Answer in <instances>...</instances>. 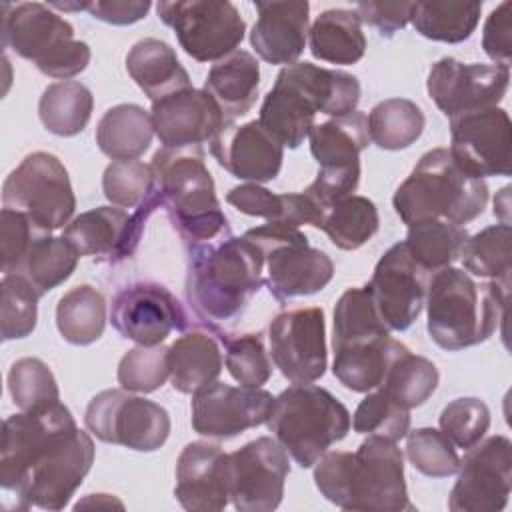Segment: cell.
Listing matches in <instances>:
<instances>
[{
    "label": "cell",
    "mask_w": 512,
    "mask_h": 512,
    "mask_svg": "<svg viewBox=\"0 0 512 512\" xmlns=\"http://www.w3.org/2000/svg\"><path fill=\"white\" fill-rule=\"evenodd\" d=\"M226 202L238 212L264 218L266 222H288V192L276 194L262 184L246 182L230 188Z\"/></svg>",
    "instance_id": "db71d44e"
},
{
    "label": "cell",
    "mask_w": 512,
    "mask_h": 512,
    "mask_svg": "<svg viewBox=\"0 0 512 512\" xmlns=\"http://www.w3.org/2000/svg\"><path fill=\"white\" fill-rule=\"evenodd\" d=\"M126 72L150 102L192 88L190 76L180 64L176 50L160 38H142L132 44L126 54Z\"/></svg>",
    "instance_id": "4316f807"
},
{
    "label": "cell",
    "mask_w": 512,
    "mask_h": 512,
    "mask_svg": "<svg viewBox=\"0 0 512 512\" xmlns=\"http://www.w3.org/2000/svg\"><path fill=\"white\" fill-rule=\"evenodd\" d=\"M154 136L152 116L138 104H116L96 124V144L112 160H136Z\"/></svg>",
    "instance_id": "d6a6232c"
},
{
    "label": "cell",
    "mask_w": 512,
    "mask_h": 512,
    "mask_svg": "<svg viewBox=\"0 0 512 512\" xmlns=\"http://www.w3.org/2000/svg\"><path fill=\"white\" fill-rule=\"evenodd\" d=\"M274 396L262 388L210 382L192 394V428L206 438H234L250 428L266 424Z\"/></svg>",
    "instance_id": "7402d4cb"
},
{
    "label": "cell",
    "mask_w": 512,
    "mask_h": 512,
    "mask_svg": "<svg viewBox=\"0 0 512 512\" xmlns=\"http://www.w3.org/2000/svg\"><path fill=\"white\" fill-rule=\"evenodd\" d=\"M0 34L4 48L58 82L84 72L92 58L90 46L74 38V26L48 4L4 2Z\"/></svg>",
    "instance_id": "9c48e42d"
},
{
    "label": "cell",
    "mask_w": 512,
    "mask_h": 512,
    "mask_svg": "<svg viewBox=\"0 0 512 512\" xmlns=\"http://www.w3.org/2000/svg\"><path fill=\"white\" fill-rule=\"evenodd\" d=\"M430 274L412 258L404 242L392 244L376 262L366 284L390 332L408 330L420 316Z\"/></svg>",
    "instance_id": "44dd1931"
},
{
    "label": "cell",
    "mask_w": 512,
    "mask_h": 512,
    "mask_svg": "<svg viewBox=\"0 0 512 512\" xmlns=\"http://www.w3.org/2000/svg\"><path fill=\"white\" fill-rule=\"evenodd\" d=\"M8 392L20 410L60 402V388L50 366L34 356L18 358L8 370Z\"/></svg>",
    "instance_id": "f6af8a7d"
},
{
    "label": "cell",
    "mask_w": 512,
    "mask_h": 512,
    "mask_svg": "<svg viewBox=\"0 0 512 512\" xmlns=\"http://www.w3.org/2000/svg\"><path fill=\"white\" fill-rule=\"evenodd\" d=\"M406 348V344L392 336L338 348L334 350L332 374L352 392H370L382 384L390 364Z\"/></svg>",
    "instance_id": "4dcf8cb0"
},
{
    "label": "cell",
    "mask_w": 512,
    "mask_h": 512,
    "mask_svg": "<svg viewBox=\"0 0 512 512\" xmlns=\"http://www.w3.org/2000/svg\"><path fill=\"white\" fill-rule=\"evenodd\" d=\"M50 232L42 230L36 222H32L26 214L2 208L0 214V256H2V272L12 274L20 268L28 250L34 242Z\"/></svg>",
    "instance_id": "f5cc1de1"
},
{
    "label": "cell",
    "mask_w": 512,
    "mask_h": 512,
    "mask_svg": "<svg viewBox=\"0 0 512 512\" xmlns=\"http://www.w3.org/2000/svg\"><path fill=\"white\" fill-rule=\"evenodd\" d=\"M270 358L292 384L320 380L328 366L326 320L320 306H302L276 314L268 326Z\"/></svg>",
    "instance_id": "9a60e30c"
},
{
    "label": "cell",
    "mask_w": 512,
    "mask_h": 512,
    "mask_svg": "<svg viewBox=\"0 0 512 512\" xmlns=\"http://www.w3.org/2000/svg\"><path fill=\"white\" fill-rule=\"evenodd\" d=\"M360 182V164L342 168H320L314 182L304 188L326 212L340 200L354 194Z\"/></svg>",
    "instance_id": "11a10c76"
},
{
    "label": "cell",
    "mask_w": 512,
    "mask_h": 512,
    "mask_svg": "<svg viewBox=\"0 0 512 512\" xmlns=\"http://www.w3.org/2000/svg\"><path fill=\"white\" fill-rule=\"evenodd\" d=\"M510 2L498 4L486 18L482 30V48L486 56L500 66L510 68L512 60V38H510Z\"/></svg>",
    "instance_id": "9f6ffc18"
},
{
    "label": "cell",
    "mask_w": 512,
    "mask_h": 512,
    "mask_svg": "<svg viewBox=\"0 0 512 512\" xmlns=\"http://www.w3.org/2000/svg\"><path fill=\"white\" fill-rule=\"evenodd\" d=\"M480 14L482 2H412L408 22L428 40L458 44L472 36Z\"/></svg>",
    "instance_id": "d590c367"
},
{
    "label": "cell",
    "mask_w": 512,
    "mask_h": 512,
    "mask_svg": "<svg viewBox=\"0 0 512 512\" xmlns=\"http://www.w3.org/2000/svg\"><path fill=\"white\" fill-rule=\"evenodd\" d=\"M264 258V284L268 292L286 302L324 290L334 276L332 258L308 244L306 234L290 224L266 222L242 234Z\"/></svg>",
    "instance_id": "30bf717a"
},
{
    "label": "cell",
    "mask_w": 512,
    "mask_h": 512,
    "mask_svg": "<svg viewBox=\"0 0 512 512\" xmlns=\"http://www.w3.org/2000/svg\"><path fill=\"white\" fill-rule=\"evenodd\" d=\"M0 336L20 340L34 332L40 294L20 274H2L0 280Z\"/></svg>",
    "instance_id": "ee69618b"
},
{
    "label": "cell",
    "mask_w": 512,
    "mask_h": 512,
    "mask_svg": "<svg viewBox=\"0 0 512 512\" xmlns=\"http://www.w3.org/2000/svg\"><path fill=\"white\" fill-rule=\"evenodd\" d=\"M438 424L456 448L468 450L486 436L490 428V410L486 402L476 396L454 398L442 408Z\"/></svg>",
    "instance_id": "816d5d0a"
},
{
    "label": "cell",
    "mask_w": 512,
    "mask_h": 512,
    "mask_svg": "<svg viewBox=\"0 0 512 512\" xmlns=\"http://www.w3.org/2000/svg\"><path fill=\"white\" fill-rule=\"evenodd\" d=\"M118 506V508H124V504L120 502V500H116V498H112L110 494H88L84 500H80L78 504H76V508H80V506Z\"/></svg>",
    "instance_id": "91938a15"
},
{
    "label": "cell",
    "mask_w": 512,
    "mask_h": 512,
    "mask_svg": "<svg viewBox=\"0 0 512 512\" xmlns=\"http://www.w3.org/2000/svg\"><path fill=\"white\" fill-rule=\"evenodd\" d=\"M308 46L316 60L350 66L364 58L366 36L358 14L348 8H328L308 28Z\"/></svg>",
    "instance_id": "f546056e"
},
{
    "label": "cell",
    "mask_w": 512,
    "mask_h": 512,
    "mask_svg": "<svg viewBox=\"0 0 512 512\" xmlns=\"http://www.w3.org/2000/svg\"><path fill=\"white\" fill-rule=\"evenodd\" d=\"M222 362L220 344L210 332H184L168 346L172 388L180 394H194L220 376Z\"/></svg>",
    "instance_id": "f1b7e54d"
},
{
    "label": "cell",
    "mask_w": 512,
    "mask_h": 512,
    "mask_svg": "<svg viewBox=\"0 0 512 512\" xmlns=\"http://www.w3.org/2000/svg\"><path fill=\"white\" fill-rule=\"evenodd\" d=\"M380 228V216L376 204L366 198L352 194L336 202L324 216L320 230L340 250H358L364 246Z\"/></svg>",
    "instance_id": "60d3db41"
},
{
    "label": "cell",
    "mask_w": 512,
    "mask_h": 512,
    "mask_svg": "<svg viewBox=\"0 0 512 512\" xmlns=\"http://www.w3.org/2000/svg\"><path fill=\"white\" fill-rule=\"evenodd\" d=\"M118 384L128 392L150 394L164 386L170 378L168 348L162 344L130 348L118 362L116 370Z\"/></svg>",
    "instance_id": "681fc988"
},
{
    "label": "cell",
    "mask_w": 512,
    "mask_h": 512,
    "mask_svg": "<svg viewBox=\"0 0 512 512\" xmlns=\"http://www.w3.org/2000/svg\"><path fill=\"white\" fill-rule=\"evenodd\" d=\"M258 12L250 30V44L268 64L290 66L306 48L310 4L306 0L254 2Z\"/></svg>",
    "instance_id": "484cf974"
},
{
    "label": "cell",
    "mask_w": 512,
    "mask_h": 512,
    "mask_svg": "<svg viewBox=\"0 0 512 512\" xmlns=\"http://www.w3.org/2000/svg\"><path fill=\"white\" fill-rule=\"evenodd\" d=\"M92 436L76 426L70 408L54 402L20 410L2 422L0 486L14 508L62 510L94 464Z\"/></svg>",
    "instance_id": "6da1fadb"
},
{
    "label": "cell",
    "mask_w": 512,
    "mask_h": 512,
    "mask_svg": "<svg viewBox=\"0 0 512 512\" xmlns=\"http://www.w3.org/2000/svg\"><path fill=\"white\" fill-rule=\"evenodd\" d=\"M510 224H492L468 236L460 258L470 276L484 280H510Z\"/></svg>",
    "instance_id": "7bdbcfd3"
},
{
    "label": "cell",
    "mask_w": 512,
    "mask_h": 512,
    "mask_svg": "<svg viewBox=\"0 0 512 512\" xmlns=\"http://www.w3.org/2000/svg\"><path fill=\"white\" fill-rule=\"evenodd\" d=\"M468 238L464 226L446 220H422L408 226L406 248L412 258L428 272L452 266L460 258V250Z\"/></svg>",
    "instance_id": "ab89813d"
},
{
    "label": "cell",
    "mask_w": 512,
    "mask_h": 512,
    "mask_svg": "<svg viewBox=\"0 0 512 512\" xmlns=\"http://www.w3.org/2000/svg\"><path fill=\"white\" fill-rule=\"evenodd\" d=\"M508 192H510V188H508V186H504V188L500 190V198H508ZM506 202H508V200H506ZM500 210H504V212H506V210H508V204H502V206H500V202H496V200H494V214H496V212H500Z\"/></svg>",
    "instance_id": "94428289"
},
{
    "label": "cell",
    "mask_w": 512,
    "mask_h": 512,
    "mask_svg": "<svg viewBox=\"0 0 512 512\" xmlns=\"http://www.w3.org/2000/svg\"><path fill=\"white\" fill-rule=\"evenodd\" d=\"M94 96L90 88L78 80H60L44 88L38 100V116L42 126L56 136H76L90 122Z\"/></svg>",
    "instance_id": "836d02e7"
},
{
    "label": "cell",
    "mask_w": 512,
    "mask_h": 512,
    "mask_svg": "<svg viewBox=\"0 0 512 512\" xmlns=\"http://www.w3.org/2000/svg\"><path fill=\"white\" fill-rule=\"evenodd\" d=\"M158 18L170 26L180 48L198 62H218L236 52L246 34L240 10L228 0H164Z\"/></svg>",
    "instance_id": "4fadbf2b"
},
{
    "label": "cell",
    "mask_w": 512,
    "mask_h": 512,
    "mask_svg": "<svg viewBox=\"0 0 512 512\" xmlns=\"http://www.w3.org/2000/svg\"><path fill=\"white\" fill-rule=\"evenodd\" d=\"M360 102L354 74L312 62L284 66L260 106V124L284 146L298 148L314 126L316 114L344 116Z\"/></svg>",
    "instance_id": "277c9868"
},
{
    "label": "cell",
    "mask_w": 512,
    "mask_h": 512,
    "mask_svg": "<svg viewBox=\"0 0 512 512\" xmlns=\"http://www.w3.org/2000/svg\"><path fill=\"white\" fill-rule=\"evenodd\" d=\"M80 254L64 236H42L28 250L20 268L12 274L24 276L32 288L44 296L66 282L78 266Z\"/></svg>",
    "instance_id": "f35d334b"
},
{
    "label": "cell",
    "mask_w": 512,
    "mask_h": 512,
    "mask_svg": "<svg viewBox=\"0 0 512 512\" xmlns=\"http://www.w3.org/2000/svg\"><path fill=\"white\" fill-rule=\"evenodd\" d=\"M290 474L288 452L276 438L260 436L228 454L230 502L240 512H272L280 506Z\"/></svg>",
    "instance_id": "2e32d148"
},
{
    "label": "cell",
    "mask_w": 512,
    "mask_h": 512,
    "mask_svg": "<svg viewBox=\"0 0 512 512\" xmlns=\"http://www.w3.org/2000/svg\"><path fill=\"white\" fill-rule=\"evenodd\" d=\"M174 496L190 512L224 510L230 502L228 454L212 442H188L176 460Z\"/></svg>",
    "instance_id": "d4e9b609"
},
{
    "label": "cell",
    "mask_w": 512,
    "mask_h": 512,
    "mask_svg": "<svg viewBox=\"0 0 512 512\" xmlns=\"http://www.w3.org/2000/svg\"><path fill=\"white\" fill-rule=\"evenodd\" d=\"M508 286L510 280L476 282L454 266L432 272L424 302L432 342L448 352L486 342L504 320Z\"/></svg>",
    "instance_id": "5b68a950"
},
{
    "label": "cell",
    "mask_w": 512,
    "mask_h": 512,
    "mask_svg": "<svg viewBox=\"0 0 512 512\" xmlns=\"http://www.w3.org/2000/svg\"><path fill=\"white\" fill-rule=\"evenodd\" d=\"M150 6L152 4L148 0H96L86 2V12L106 24L128 26L142 20Z\"/></svg>",
    "instance_id": "680465c9"
},
{
    "label": "cell",
    "mask_w": 512,
    "mask_h": 512,
    "mask_svg": "<svg viewBox=\"0 0 512 512\" xmlns=\"http://www.w3.org/2000/svg\"><path fill=\"white\" fill-rule=\"evenodd\" d=\"M314 484L342 510H414L404 480V454L384 436L368 434L356 452H324L314 464Z\"/></svg>",
    "instance_id": "7a4b0ae2"
},
{
    "label": "cell",
    "mask_w": 512,
    "mask_h": 512,
    "mask_svg": "<svg viewBox=\"0 0 512 512\" xmlns=\"http://www.w3.org/2000/svg\"><path fill=\"white\" fill-rule=\"evenodd\" d=\"M150 116L154 134L168 148L202 146L228 124L204 88H186L152 102Z\"/></svg>",
    "instance_id": "cb8c5ba5"
},
{
    "label": "cell",
    "mask_w": 512,
    "mask_h": 512,
    "mask_svg": "<svg viewBox=\"0 0 512 512\" xmlns=\"http://www.w3.org/2000/svg\"><path fill=\"white\" fill-rule=\"evenodd\" d=\"M56 328L66 342L76 346L100 340L106 328V300L102 292L90 284L64 292L56 304Z\"/></svg>",
    "instance_id": "e575fe53"
},
{
    "label": "cell",
    "mask_w": 512,
    "mask_h": 512,
    "mask_svg": "<svg viewBox=\"0 0 512 512\" xmlns=\"http://www.w3.org/2000/svg\"><path fill=\"white\" fill-rule=\"evenodd\" d=\"M150 166L160 206L186 248L232 234L216 198V186L206 168L202 146H162L154 152Z\"/></svg>",
    "instance_id": "8992f818"
},
{
    "label": "cell",
    "mask_w": 512,
    "mask_h": 512,
    "mask_svg": "<svg viewBox=\"0 0 512 512\" xmlns=\"http://www.w3.org/2000/svg\"><path fill=\"white\" fill-rule=\"evenodd\" d=\"M210 154L234 178L264 184L280 174L284 146L260 124H226L212 140Z\"/></svg>",
    "instance_id": "603a6c76"
},
{
    "label": "cell",
    "mask_w": 512,
    "mask_h": 512,
    "mask_svg": "<svg viewBox=\"0 0 512 512\" xmlns=\"http://www.w3.org/2000/svg\"><path fill=\"white\" fill-rule=\"evenodd\" d=\"M204 90L216 100L228 124L250 112L260 92V64L246 52L236 50L212 64Z\"/></svg>",
    "instance_id": "83f0119b"
},
{
    "label": "cell",
    "mask_w": 512,
    "mask_h": 512,
    "mask_svg": "<svg viewBox=\"0 0 512 512\" xmlns=\"http://www.w3.org/2000/svg\"><path fill=\"white\" fill-rule=\"evenodd\" d=\"M510 84V68L500 64L460 62L452 56L436 60L428 72L426 90L448 118L492 108L502 102Z\"/></svg>",
    "instance_id": "e0dca14e"
},
{
    "label": "cell",
    "mask_w": 512,
    "mask_h": 512,
    "mask_svg": "<svg viewBox=\"0 0 512 512\" xmlns=\"http://www.w3.org/2000/svg\"><path fill=\"white\" fill-rule=\"evenodd\" d=\"M264 284V258L244 236L188 246L186 298L198 320L220 332L248 308Z\"/></svg>",
    "instance_id": "3957f363"
},
{
    "label": "cell",
    "mask_w": 512,
    "mask_h": 512,
    "mask_svg": "<svg viewBox=\"0 0 512 512\" xmlns=\"http://www.w3.org/2000/svg\"><path fill=\"white\" fill-rule=\"evenodd\" d=\"M84 424L92 436L136 452H154L170 436V414L154 400L124 388L98 392L86 406Z\"/></svg>",
    "instance_id": "7c38bea8"
},
{
    "label": "cell",
    "mask_w": 512,
    "mask_h": 512,
    "mask_svg": "<svg viewBox=\"0 0 512 512\" xmlns=\"http://www.w3.org/2000/svg\"><path fill=\"white\" fill-rule=\"evenodd\" d=\"M488 204V186L468 174L448 148H432L416 162L392 196L394 212L410 226L422 220H446L464 226Z\"/></svg>",
    "instance_id": "52a82bcc"
},
{
    "label": "cell",
    "mask_w": 512,
    "mask_h": 512,
    "mask_svg": "<svg viewBox=\"0 0 512 512\" xmlns=\"http://www.w3.org/2000/svg\"><path fill=\"white\" fill-rule=\"evenodd\" d=\"M102 192L112 206L136 210L156 192L152 166L142 160H112L102 174Z\"/></svg>",
    "instance_id": "bcb514c9"
},
{
    "label": "cell",
    "mask_w": 512,
    "mask_h": 512,
    "mask_svg": "<svg viewBox=\"0 0 512 512\" xmlns=\"http://www.w3.org/2000/svg\"><path fill=\"white\" fill-rule=\"evenodd\" d=\"M110 322L122 338L142 346H156L172 330H184L188 326V314L166 286L134 282L114 296Z\"/></svg>",
    "instance_id": "ffe728a7"
},
{
    "label": "cell",
    "mask_w": 512,
    "mask_h": 512,
    "mask_svg": "<svg viewBox=\"0 0 512 512\" xmlns=\"http://www.w3.org/2000/svg\"><path fill=\"white\" fill-rule=\"evenodd\" d=\"M366 118L370 142L382 150L410 148L426 126L422 108L408 98H386L378 102Z\"/></svg>",
    "instance_id": "74e56055"
},
{
    "label": "cell",
    "mask_w": 512,
    "mask_h": 512,
    "mask_svg": "<svg viewBox=\"0 0 512 512\" xmlns=\"http://www.w3.org/2000/svg\"><path fill=\"white\" fill-rule=\"evenodd\" d=\"M512 122L504 108L492 106L450 118V154L472 176H510Z\"/></svg>",
    "instance_id": "ac0fdd59"
},
{
    "label": "cell",
    "mask_w": 512,
    "mask_h": 512,
    "mask_svg": "<svg viewBox=\"0 0 512 512\" xmlns=\"http://www.w3.org/2000/svg\"><path fill=\"white\" fill-rule=\"evenodd\" d=\"M310 152L320 168H342L360 164V152L368 148V118L354 110L310 128Z\"/></svg>",
    "instance_id": "1f68e13d"
},
{
    "label": "cell",
    "mask_w": 512,
    "mask_h": 512,
    "mask_svg": "<svg viewBox=\"0 0 512 512\" xmlns=\"http://www.w3.org/2000/svg\"><path fill=\"white\" fill-rule=\"evenodd\" d=\"M158 206V192H154L132 214L118 206H98L72 218L64 226L62 236L80 256L116 262L128 258L136 250L144 224Z\"/></svg>",
    "instance_id": "d6986e66"
},
{
    "label": "cell",
    "mask_w": 512,
    "mask_h": 512,
    "mask_svg": "<svg viewBox=\"0 0 512 512\" xmlns=\"http://www.w3.org/2000/svg\"><path fill=\"white\" fill-rule=\"evenodd\" d=\"M352 428L358 434H376L388 440H402L410 430V410L398 404L384 390L374 388L354 410Z\"/></svg>",
    "instance_id": "7dc6e473"
},
{
    "label": "cell",
    "mask_w": 512,
    "mask_h": 512,
    "mask_svg": "<svg viewBox=\"0 0 512 512\" xmlns=\"http://www.w3.org/2000/svg\"><path fill=\"white\" fill-rule=\"evenodd\" d=\"M266 426L300 468H312L330 446L346 438L352 418L326 388L292 384L274 398Z\"/></svg>",
    "instance_id": "ba28073f"
},
{
    "label": "cell",
    "mask_w": 512,
    "mask_h": 512,
    "mask_svg": "<svg viewBox=\"0 0 512 512\" xmlns=\"http://www.w3.org/2000/svg\"><path fill=\"white\" fill-rule=\"evenodd\" d=\"M438 380L440 374L436 364L424 356L412 354V350L406 348L394 358L378 388L404 408L412 410L422 406L436 392Z\"/></svg>",
    "instance_id": "b9f144b4"
},
{
    "label": "cell",
    "mask_w": 512,
    "mask_h": 512,
    "mask_svg": "<svg viewBox=\"0 0 512 512\" xmlns=\"http://www.w3.org/2000/svg\"><path fill=\"white\" fill-rule=\"evenodd\" d=\"M390 336L368 286H356L342 292L334 306L332 350Z\"/></svg>",
    "instance_id": "8d00e7d4"
},
{
    "label": "cell",
    "mask_w": 512,
    "mask_h": 512,
    "mask_svg": "<svg viewBox=\"0 0 512 512\" xmlns=\"http://www.w3.org/2000/svg\"><path fill=\"white\" fill-rule=\"evenodd\" d=\"M226 346V368L246 388H262L272 376V358L260 334L246 332L222 338Z\"/></svg>",
    "instance_id": "f907efd6"
},
{
    "label": "cell",
    "mask_w": 512,
    "mask_h": 512,
    "mask_svg": "<svg viewBox=\"0 0 512 512\" xmlns=\"http://www.w3.org/2000/svg\"><path fill=\"white\" fill-rule=\"evenodd\" d=\"M2 206L26 214L42 230L64 228L76 210L66 166L50 152H32L6 176Z\"/></svg>",
    "instance_id": "8fae6325"
},
{
    "label": "cell",
    "mask_w": 512,
    "mask_h": 512,
    "mask_svg": "<svg viewBox=\"0 0 512 512\" xmlns=\"http://www.w3.org/2000/svg\"><path fill=\"white\" fill-rule=\"evenodd\" d=\"M448 496L452 512H500L512 488V442L504 434L482 438L466 450Z\"/></svg>",
    "instance_id": "5bb4252c"
},
{
    "label": "cell",
    "mask_w": 512,
    "mask_h": 512,
    "mask_svg": "<svg viewBox=\"0 0 512 512\" xmlns=\"http://www.w3.org/2000/svg\"><path fill=\"white\" fill-rule=\"evenodd\" d=\"M406 458L420 474L430 478H448L456 474L460 466L456 446L442 430L430 426L408 430Z\"/></svg>",
    "instance_id": "c3c4849f"
},
{
    "label": "cell",
    "mask_w": 512,
    "mask_h": 512,
    "mask_svg": "<svg viewBox=\"0 0 512 512\" xmlns=\"http://www.w3.org/2000/svg\"><path fill=\"white\" fill-rule=\"evenodd\" d=\"M412 2H358L354 12L358 14L362 24H368L380 32V36H394L402 30L410 20Z\"/></svg>",
    "instance_id": "6f0895ef"
}]
</instances>
